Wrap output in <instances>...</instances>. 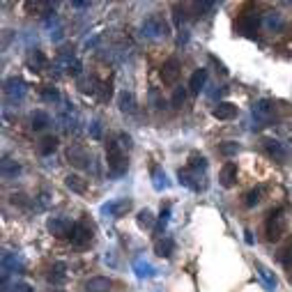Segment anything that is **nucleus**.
<instances>
[{
    "instance_id": "c9c22d12",
    "label": "nucleus",
    "mask_w": 292,
    "mask_h": 292,
    "mask_svg": "<svg viewBox=\"0 0 292 292\" xmlns=\"http://www.w3.org/2000/svg\"><path fill=\"white\" fill-rule=\"evenodd\" d=\"M218 152H221L223 157H235V154L239 152V145L233 143V140H228V143H221V145H218Z\"/></svg>"
},
{
    "instance_id": "2eb2a0df",
    "label": "nucleus",
    "mask_w": 292,
    "mask_h": 292,
    "mask_svg": "<svg viewBox=\"0 0 292 292\" xmlns=\"http://www.w3.org/2000/svg\"><path fill=\"white\" fill-rule=\"evenodd\" d=\"M14 272H23V263H21L14 253H5V256H3V276L14 274Z\"/></svg>"
},
{
    "instance_id": "a18cd8bd",
    "label": "nucleus",
    "mask_w": 292,
    "mask_h": 292,
    "mask_svg": "<svg viewBox=\"0 0 292 292\" xmlns=\"http://www.w3.org/2000/svg\"><path fill=\"white\" fill-rule=\"evenodd\" d=\"M71 5H74L76 10H88L90 3H83V0H76V3H71Z\"/></svg>"
},
{
    "instance_id": "6ab92c4d",
    "label": "nucleus",
    "mask_w": 292,
    "mask_h": 292,
    "mask_svg": "<svg viewBox=\"0 0 292 292\" xmlns=\"http://www.w3.org/2000/svg\"><path fill=\"white\" fill-rule=\"evenodd\" d=\"M272 111H274V101L272 99H260V101L253 104V118L267 120L269 115H272Z\"/></svg>"
},
{
    "instance_id": "393cba45",
    "label": "nucleus",
    "mask_w": 292,
    "mask_h": 292,
    "mask_svg": "<svg viewBox=\"0 0 292 292\" xmlns=\"http://www.w3.org/2000/svg\"><path fill=\"white\" fill-rule=\"evenodd\" d=\"M30 122H32L30 127L35 129V131H44V129L51 124V115L46 113V111H35L32 118H30Z\"/></svg>"
},
{
    "instance_id": "7c9ffc66",
    "label": "nucleus",
    "mask_w": 292,
    "mask_h": 292,
    "mask_svg": "<svg viewBox=\"0 0 292 292\" xmlns=\"http://www.w3.org/2000/svg\"><path fill=\"white\" fill-rule=\"evenodd\" d=\"M263 200V187H256V189H251V191L244 196V205L246 207H256L258 203Z\"/></svg>"
},
{
    "instance_id": "a19ab883",
    "label": "nucleus",
    "mask_w": 292,
    "mask_h": 292,
    "mask_svg": "<svg viewBox=\"0 0 292 292\" xmlns=\"http://www.w3.org/2000/svg\"><path fill=\"white\" fill-rule=\"evenodd\" d=\"M10 292H35V290H32V285H30V283L21 281V283H14Z\"/></svg>"
},
{
    "instance_id": "f8f14e48",
    "label": "nucleus",
    "mask_w": 292,
    "mask_h": 292,
    "mask_svg": "<svg viewBox=\"0 0 292 292\" xmlns=\"http://www.w3.org/2000/svg\"><path fill=\"white\" fill-rule=\"evenodd\" d=\"M212 115L216 120H233V118H237V106H235L233 101H218L212 108Z\"/></svg>"
},
{
    "instance_id": "ddd939ff",
    "label": "nucleus",
    "mask_w": 292,
    "mask_h": 292,
    "mask_svg": "<svg viewBox=\"0 0 292 292\" xmlns=\"http://www.w3.org/2000/svg\"><path fill=\"white\" fill-rule=\"evenodd\" d=\"M218 182H221L226 189H230L235 182H237V164H235V161H228V164L221 168V173H218Z\"/></svg>"
},
{
    "instance_id": "f3484780",
    "label": "nucleus",
    "mask_w": 292,
    "mask_h": 292,
    "mask_svg": "<svg viewBox=\"0 0 292 292\" xmlns=\"http://www.w3.org/2000/svg\"><path fill=\"white\" fill-rule=\"evenodd\" d=\"M205 83H207V69H196L191 74V81H189L191 94H200V90L205 88Z\"/></svg>"
},
{
    "instance_id": "e433bc0d",
    "label": "nucleus",
    "mask_w": 292,
    "mask_h": 292,
    "mask_svg": "<svg viewBox=\"0 0 292 292\" xmlns=\"http://www.w3.org/2000/svg\"><path fill=\"white\" fill-rule=\"evenodd\" d=\"M184 99H187V90H184V88H175V92H173V99H170V101H173V106H175V108H179V106L184 104Z\"/></svg>"
},
{
    "instance_id": "5701e85b",
    "label": "nucleus",
    "mask_w": 292,
    "mask_h": 292,
    "mask_svg": "<svg viewBox=\"0 0 292 292\" xmlns=\"http://www.w3.org/2000/svg\"><path fill=\"white\" fill-rule=\"evenodd\" d=\"M134 272H136V276H138V278H152L154 274H157V269H154L148 260L138 258V260H134Z\"/></svg>"
},
{
    "instance_id": "20e7f679",
    "label": "nucleus",
    "mask_w": 292,
    "mask_h": 292,
    "mask_svg": "<svg viewBox=\"0 0 292 292\" xmlns=\"http://www.w3.org/2000/svg\"><path fill=\"white\" fill-rule=\"evenodd\" d=\"M92 237H94V230H92V226H90L88 221L74 223L71 235H69V239H71V244H74V246H85V244L92 242Z\"/></svg>"
},
{
    "instance_id": "72a5a7b5",
    "label": "nucleus",
    "mask_w": 292,
    "mask_h": 292,
    "mask_svg": "<svg viewBox=\"0 0 292 292\" xmlns=\"http://www.w3.org/2000/svg\"><path fill=\"white\" fill-rule=\"evenodd\" d=\"M42 99L49 101V104H58V101H60V92H58V88H53V85H46V88L42 90Z\"/></svg>"
},
{
    "instance_id": "473e14b6",
    "label": "nucleus",
    "mask_w": 292,
    "mask_h": 292,
    "mask_svg": "<svg viewBox=\"0 0 292 292\" xmlns=\"http://www.w3.org/2000/svg\"><path fill=\"white\" fill-rule=\"evenodd\" d=\"M136 223H138L140 228H152V226H154V214L150 212L148 207H145V209H140V212H138V216H136Z\"/></svg>"
},
{
    "instance_id": "b1692460",
    "label": "nucleus",
    "mask_w": 292,
    "mask_h": 292,
    "mask_svg": "<svg viewBox=\"0 0 292 292\" xmlns=\"http://www.w3.org/2000/svg\"><path fill=\"white\" fill-rule=\"evenodd\" d=\"M28 64L32 67V71H44L46 69V55L42 53L40 49H35V51H30V55H28Z\"/></svg>"
},
{
    "instance_id": "dca6fc26",
    "label": "nucleus",
    "mask_w": 292,
    "mask_h": 292,
    "mask_svg": "<svg viewBox=\"0 0 292 292\" xmlns=\"http://www.w3.org/2000/svg\"><path fill=\"white\" fill-rule=\"evenodd\" d=\"M64 278H67V265H64V263H55L53 267L49 269V274H46V281L53 283V285L64 283Z\"/></svg>"
},
{
    "instance_id": "37998d69",
    "label": "nucleus",
    "mask_w": 292,
    "mask_h": 292,
    "mask_svg": "<svg viewBox=\"0 0 292 292\" xmlns=\"http://www.w3.org/2000/svg\"><path fill=\"white\" fill-rule=\"evenodd\" d=\"M281 260H283V265H285L287 269H292V244H290V246L285 248V251H283Z\"/></svg>"
},
{
    "instance_id": "de8ad7c7",
    "label": "nucleus",
    "mask_w": 292,
    "mask_h": 292,
    "mask_svg": "<svg viewBox=\"0 0 292 292\" xmlns=\"http://www.w3.org/2000/svg\"><path fill=\"white\" fill-rule=\"evenodd\" d=\"M55 292H64V290H55Z\"/></svg>"
},
{
    "instance_id": "412c9836",
    "label": "nucleus",
    "mask_w": 292,
    "mask_h": 292,
    "mask_svg": "<svg viewBox=\"0 0 292 292\" xmlns=\"http://www.w3.org/2000/svg\"><path fill=\"white\" fill-rule=\"evenodd\" d=\"M173 248H175V244L170 237H159L157 242H154V253H157L159 258H170L173 256Z\"/></svg>"
},
{
    "instance_id": "f257e3e1",
    "label": "nucleus",
    "mask_w": 292,
    "mask_h": 292,
    "mask_svg": "<svg viewBox=\"0 0 292 292\" xmlns=\"http://www.w3.org/2000/svg\"><path fill=\"white\" fill-rule=\"evenodd\" d=\"M106 161H108V173L113 177H122L127 173L129 161L124 150L118 145V140H108V145H106Z\"/></svg>"
},
{
    "instance_id": "39448f33",
    "label": "nucleus",
    "mask_w": 292,
    "mask_h": 292,
    "mask_svg": "<svg viewBox=\"0 0 292 292\" xmlns=\"http://www.w3.org/2000/svg\"><path fill=\"white\" fill-rule=\"evenodd\" d=\"M71 221L64 216H51L49 221H46V230H49L51 235H55V237H69L71 235Z\"/></svg>"
},
{
    "instance_id": "9b49d317",
    "label": "nucleus",
    "mask_w": 292,
    "mask_h": 292,
    "mask_svg": "<svg viewBox=\"0 0 292 292\" xmlns=\"http://www.w3.org/2000/svg\"><path fill=\"white\" fill-rule=\"evenodd\" d=\"M118 108H120V113H124V115H134L136 113V97H134V92L122 90V92L118 94Z\"/></svg>"
},
{
    "instance_id": "0eeeda50",
    "label": "nucleus",
    "mask_w": 292,
    "mask_h": 292,
    "mask_svg": "<svg viewBox=\"0 0 292 292\" xmlns=\"http://www.w3.org/2000/svg\"><path fill=\"white\" fill-rule=\"evenodd\" d=\"M179 74H182V67H179V60L177 58H168L164 62V67H161V81H164V85H175L179 79Z\"/></svg>"
},
{
    "instance_id": "49530a36",
    "label": "nucleus",
    "mask_w": 292,
    "mask_h": 292,
    "mask_svg": "<svg viewBox=\"0 0 292 292\" xmlns=\"http://www.w3.org/2000/svg\"><path fill=\"white\" fill-rule=\"evenodd\" d=\"M244 235H246V237H244V239H246V244H253V235L248 233V230H246V233H244Z\"/></svg>"
},
{
    "instance_id": "a211bd4d",
    "label": "nucleus",
    "mask_w": 292,
    "mask_h": 292,
    "mask_svg": "<svg viewBox=\"0 0 292 292\" xmlns=\"http://www.w3.org/2000/svg\"><path fill=\"white\" fill-rule=\"evenodd\" d=\"M179 177V184L191 191H200V182H198V173H193V170H179L177 173Z\"/></svg>"
},
{
    "instance_id": "4be33fe9",
    "label": "nucleus",
    "mask_w": 292,
    "mask_h": 292,
    "mask_svg": "<svg viewBox=\"0 0 292 292\" xmlns=\"http://www.w3.org/2000/svg\"><path fill=\"white\" fill-rule=\"evenodd\" d=\"M265 143V150L269 152V157H274V159H285V148H283V143L281 140H276V138H265L263 140Z\"/></svg>"
},
{
    "instance_id": "2f4dec72",
    "label": "nucleus",
    "mask_w": 292,
    "mask_h": 292,
    "mask_svg": "<svg viewBox=\"0 0 292 292\" xmlns=\"http://www.w3.org/2000/svg\"><path fill=\"white\" fill-rule=\"evenodd\" d=\"M55 148H58V138H55V136H46V138H42V143H40V152L44 154V157L53 154V152H55Z\"/></svg>"
},
{
    "instance_id": "4468645a",
    "label": "nucleus",
    "mask_w": 292,
    "mask_h": 292,
    "mask_svg": "<svg viewBox=\"0 0 292 292\" xmlns=\"http://www.w3.org/2000/svg\"><path fill=\"white\" fill-rule=\"evenodd\" d=\"M83 287H85V292H108L111 287H113V283L106 276H92L90 281H85Z\"/></svg>"
},
{
    "instance_id": "58836bf2",
    "label": "nucleus",
    "mask_w": 292,
    "mask_h": 292,
    "mask_svg": "<svg viewBox=\"0 0 292 292\" xmlns=\"http://www.w3.org/2000/svg\"><path fill=\"white\" fill-rule=\"evenodd\" d=\"M90 136H92L94 140H99L101 136H104V129H101L99 120H92V122H90Z\"/></svg>"
},
{
    "instance_id": "c03bdc74",
    "label": "nucleus",
    "mask_w": 292,
    "mask_h": 292,
    "mask_svg": "<svg viewBox=\"0 0 292 292\" xmlns=\"http://www.w3.org/2000/svg\"><path fill=\"white\" fill-rule=\"evenodd\" d=\"M193 7H196L198 12H212L214 7H216V3H196Z\"/></svg>"
},
{
    "instance_id": "423d86ee",
    "label": "nucleus",
    "mask_w": 292,
    "mask_h": 292,
    "mask_svg": "<svg viewBox=\"0 0 292 292\" xmlns=\"http://www.w3.org/2000/svg\"><path fill=\"white\" fill-rule=\"evenodd\" d=\"M129 209H131V200L129 198H115V200H111V203L101 205V214H108V216H113V218H122Z\"/></svg>"
},
{
    "instance_id": "a878e982",
    "label": "nucleus",
    "mask_w": 292,
    "mask_h": 292,
    "mask_svg": "<svg viewBox=\"0 0 292 292\" xmlns=\"http://www.w3.org/2000/svg\"><path fill=\"white\" fill-rule=\"evenodd\" d=\"M152 187L157 189V191H166V189L170 187L168 177H166L164 168H159V166H154L152 168Z\"/></svg>"
},
{
    "instance_id": "4c0bfd02",
    "label": "nucleus",
    "mask_w": 292,
    "mask_h": 292,
    "mask_svg": "<svg viewBox=\"0 0 292 292\" xmlns=\"http://www.w3.org/2000/svg\"><path fill=\"white\" fill-rule=\"evenodd\" d=\"M118 145L124 150V152H129V150L134 148V143H131V136L124 134V131H120V134H118Z\"/></svg>"
},
{
    "instance_id": "f03ea898",
    "label": "nucleus",
    "mask_w": 292,
    "mask_h": 292,
    "mask_svg": "<svg viewBox=\"0 0 292 292\" xmlns=\"http://www.w3.org/2000/svg\"><path fill=\"white\" fill-rule=\"evenodd\" d=\"M166 35H168V23L164 21V16L159 14L145 16L143 23H140V37H145V40H161Z\"/></svg>"
},
{
    "instance_id": "f704fd0d",
    "label": "nucleus",
    "mask_w": 292,
    "mask_h": 292,
    "mask_svg": "<svg viewBox=\"0 0 292 292\" xmlns=\"http://www.w3.org/2000/svg\"><path fill=\"white\" fill-rule=\"evenodd\" d=\"M168 221H170V205H166V207H161V214H159L157 233H164L166 226H168Z\"/></svg>"
},
{
    "instance_id": "6e6552de",
    "label": "nucleus",
    "mask_w": 292,
    "mask_h": 292,
    "mask_svg": "<svg viewBox=\"0 0 292 292\" xmlns=\"http://www.w3.org/2000/svg\"><path fill=\"white\" fill-rule=\"evenodd\" d=\"M25 92H28V85H25L23 79H19V76H12V79L5 81V94H7V99H23Z\"/></svg>"
},
{
    "instance_id": "7ed1b4c3",
    "label": "nucleus",
    "mask_w": 292,
    "mask_h": 292,
    "mask_svg": "<svg viewBox=\"0 0 292 292\" xmlns=\"http://www.w3.org/2000/svg\"><path fill=\"white\" fill-rule=\"evenodd\" d=\"M285 230H287V218H285V214H283L281 209H276V212L269 214L267 223H265V235H267L269 242H278V239L285 235Z\"/></svg>"
},
{
    "instance_id": "cd10ccee",
    "label": "nucleus",
    "mask_w": 292,
    "mask_h": 292,
    "mask_svg": "<svg viewBox=\"0 0 292 292\" xmlns=\"http://www.w3.org/2000/svg\"><path fill=\"white\" fill-rule=\"evenodd\" d=\"M256 272H258V276L263 278V283H265V287L267 290H276V276H274L272 272H269L267 267H263V265H256Z\"/></svg>"
},
{
    "instance_id": "ea45409f",
    "label": "nucleus",
    "mask_w": 292,
    "mask_h": 292,
    "mask_svg": "<svg viewBox=\"0 0 292 292\" xmlns=\"http://www.w3.org/2000/svg\"><path fill=\"white\" fill-rule=\"evenodd\" d=\"M150 104H152V108H161L164 106V99H161V94H159V90H150Z\"/></svg>"
},
{
    "instance_id": "9d476101",
    "label": "nucleus",
    "mask_w": 292,
    "mask_h": 292,
    "mask_svg": "<svg viewBox=\"0 0 292 292\" xmlns=\"http://www.w3.org/2000/svg\"><path fill=\"white\" fill-rule=\"evenodd\" d=\"M258 25H260V16L253 14V12H244V14L239 16V21H237L239 32H244V35H253V32L258 30Z\"/></svg>"
},
{
    "instance_id": "c756f323",
    "label": "nucleus",
    "mask_w": 292,
    "mask_h": 292,
    "mask_svg": "<svg viewBox=\"0 0 292 292\" xmlns=\"http://www.w3.org/2000/svg\"><path fill=\"white\" fill-rule=\"evenodd\" d=\"M189 168H191L193 173H205V170H207V159H205L203 154L193 152L191 157H189Z\"/></svg>"
},
{
    "instance_id": "aec40b11",
    "label": "nucleus",
    "mask_w": 292,
    "mask_h": 292,
    "mask_svg": "<svg viewBox=\"0 0 292 292\" xmlns=\"http://www.w3.org/2000/svg\"><path fill=\"white\" fill-rule=\"evenodd\" d=\"M263 28L269 30V32H276V30L283 28V16L278 12H267L263 16Z\"/></svg>"
},
{
    "instance_id": "79ce46f5",
    "label": "nucleus",
    "mask_w": 292,
    "mask_h": 292,
    "mask_svg": "<svg viewBox=\"0 0 292 292\" xmlns=\"http://www.w3.org/2000/svg\"><path fill=\"white\" fill-rule=\"evenodd\" d=\"M97 92H99V99H101V101L111 99V85H106V83H99V88H97Z\"/></svg>"
},
{
    "instance_id": "c85d7f7f",
    "label": "nucleus",
    "mask_w": 292,
    "mask_h": 292,
    "mask_svg": "<svg viewBox=\"0 0 292 292\" xmlns=\"http://www.w3.org/2000/svg\"><path fill=\"white\" fill-rule=\"evenodd\" d=\"M19 173H21L19 161H14V159H5V161H3V177L5 179H14Z\"/></svg>"
},
{
    "instance_id": "1a4fd4ad",
    "label": "nucleus",
    "mask_w": 292,
    "mask_h": 292,
    "mask_svg": "<svg viewBox=\"0 0 292 292\" xmlns=\"http://www.w3.org/2000/svg\"><path fill=\"white\" fill-rule=\"evenodd\" d=\"M67 159H69V164L76 166V168H90V164L94 161L92 154H88L83 148H79V145L67 150Z\"/></svg>"
},
{
    "instance_id": "bb28decb",
    "label": "nucleus",
    "mask_w": 292,
    "mask_h": 292,
    "mask_svg": "<svg viewBox=\"0 0 292 292\" xmlns=\"http://www.w3.org/2000/svg\"><path fill=\"white\" fill-rule=\"evenodd\" d=\"M64 184H67V189L74 193H85L88 191V182H85L81 175H67L64 177Z\"/></svg>"
}]
</instances>
